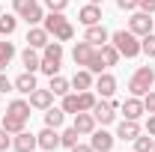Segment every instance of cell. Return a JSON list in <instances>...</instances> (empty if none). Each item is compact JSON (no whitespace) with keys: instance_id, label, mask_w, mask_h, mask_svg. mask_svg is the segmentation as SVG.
<instances>
[{"instance_id":"7c38bea8","label":"cell","mask_w":155,"mask_h":152,"mask_svg":"<svg viewBox=\"0 0 155 152\" xmlns=\"http://www.w3.org/2000/svg\"><path fill=\"white\" fill-rule=\"evenodd\" d=\"M48 42H51V33H48V30H45L42 24H33V27L27 30V45H30V48L42 51V48H45Z\"/></svg>"},{"instance_id":"2e32d148","label":"cell","mask_w":155,"mask_h":152,"mask_svg":"<svg viewBox=\"0 0 155 152\" xmlns=\"http://www.w3.org/2000/svg\"><path fill=\"white\" fill-rule=\"evenodd\" d=\"M93 84H96V75H93L90 69H78L75 75H72V90H78V93L93 90Z\"/></svg>"},{"instance_id":"603a6c76","label":"cell","mask_w":155,"mask_h":152,"mask_svg":"<svg viewBox=\"0 0 155 152\" xmlns=\"http://www.w3.org/2000/svg\"><path fill=\"white\" fill-rule=\"evenodd\" d=\"M66 21H69V18H66L63 12H48V15H45V21H42V27H45V30L54 36V33H57V30L66 24Z\"/></svg>"},{"instance_id":"7a4b0ae2","label":"cell","mask_w":155,"mask_h":152,"mask_svg":"<svg viewBox=\"0 0 155 152\" xmlns=\"http://www.w3.org/2000/svg\"><path fill=\"white\" fill-rule=\"evenodd\" d=\"M152 84H155V69L152 66H140V69H134V75L128 81V93L137 95V98H143V95L152 90Z\"/></svg>"},{"instance_id":"8fae6325","label":"cell","mask_w":155,"mask_h":152,"mask_svg":"<svg viewBox=\"0 0 155 152\" xmlns=\"http://www.w3.org/2000/svg\"><path fill=\"white\" fill-rule=\"evenodd\" d=\"M119 111L125 114V119H137V122H140V116L146 114V107H143V98H137V95H128V98L119 104Z\"/></svg>"},{"instance_id":"4dcf8cb0","label":"cell","mask_w":155,"mask_h":152,"mask_svg":"<svg viewBox=\"0 0 155 152\" xmlns=\"http://www.w3.org/2000/svg\"><path fill=\"white\" fill-rule=\"evenodd\" d=\"M134 152H152V143H155V137H149V134H137L134 140Z\"/></svg>"},{"instance_id":"30bf717a","label":"cell","mask_w":155,"mask_h":152,"mask_svg":"<svg viewBox=\"0 0 155 152\" xmlns=\"http://www.w3.org/2000/svg\"><path fill=\"white\" fill-rule=\"evenodd\" d=\"M93 54H96V45H90L87 39L78 42L75 48H72V60H75V66H81V69H87V63L93 60Z\"/></svg>"},{"instance_id":"b9f144b4","label":"cell","mask_w":155,"mask_h":152,"mask_svg":"<svg viewBox=\"0 0 155 152\" xmlns=\"http://www.w3.org/2000/svg\"><path fill=\"white\" fill-rule=\"evenodd\" d=\"M69 152H93V146H90V143H81V140H78V143H75V146H72Z\"/></svg>"},{"instance_id":"5bb4252c","label":"cell","mask_w":155,"mask_h":152,"mask_svg":"<svg viewBox=\"0 0 155 152\" xmlns=\"http://www.w3.org/2000/svg\"><path fill=\"white\" fill-rule=\"evenodd\" d=\"M84 39H87L90 45L101 48V45H107V42H110V33L104 30V24H93V27H87V30H84Z\"/></svg>"},{"instance_id":"44dd1931","label":"cell","mask_w":155,"mask_h":152,"mask_svg":"<svg viewBox=\"0 0 155 152\" xmlns=\"http://www.w3.org/2000/svg\"><path fill=\"white\" fill-rule=\"evenodd\" d=\"M0 125H3L9 134H18V131H24V128H27V119H21V116H12V114H3Z\"/></svg>"},{"instance_id":"60d3db41","label":"cell","mask_w":155,"mask_h":152,"mask_svg":"<svg viewBox=\"0 0 155 152\" xmlns=\"http://www.w3.org/2000/svg\"><path fill=\"white\" fill-rule=\"evenodd\" d=\"M137 3H140V0H116V6H119V9H125V12H134Z\"/></svg>"},{"instance_id":"83f0119b","label":"cell","mask_w":155,"mask_h":152,"mask_svg":"<svg viewBox=\"0 0 155 152\" xmlns=\"http://www.w3.org/2000/svg\"><path fill=\"white\" fill-rule=\"evenodd\" d=\"M78 137H81V134H78V128H75V125H69V128H63V131H60V146H66V149H72V146L78 143Z\"/></svg>"},{"instance_id":"484cf974","label":"cell","mask_w":155,"mask_h":152,"mask_svg":"<svg viewBox=\"0 0 155 152\" xmlns=\"http://www.w3.org/2000/svg\"><path fill=\"white\" fill-rule=\"evenodd\" d=\"M98 54H101V60H104V66H107V69H114L116 63H119V51H116L114 45H110V42H107V45H101V48H98Z\"/></svg>"},{"instance_id":"cb8c5ba5","label":"cell","mask_w":155,"mask_h":152,"mask_svg":"<svg viewBox=\"0 0 155 152\" xmlns=\"http://www.w3.org/2000/svg\"><path fill=\"white\" fill-rule=\"evenodd\" d=\"M6 114L21 116V119H30V101H24V98H12L9 107H6Z\"/></svg>"},{"instance_id":"d6986e66","label":"cell","mask_w":155,"mask_h":152,"mask_svg":"<svg viewBox=\"0 0 155 152\" xmlns=\"http://www.w3.org/2000/svg\"><path fill=\"white\" fill-rule=\"evenodd\" d=\"M42 60L45 63H57V66H63V42H48L45 48H42Z\"/></svg>"},{"instance_id":"ac0fdd59","label":"cell","mask_w":155,"mask_h":152,"mask_svg":"<svg viewBox=\"0 0 155 152\" xmlns=\"http://www.w3.org/2000/svg\"><path fill=\"white\" fill-rule=\"evenodd\" d=\"M137 134H143L137 119H122V122L116 125V137H119V140H134Z\"/></svg>"},{"instance_id":"f546056e","label":"cell","mask_w":155,"mask_h":152,"mask_svg":"<svg viewBox=\"0 0 155 152\" xmlns=\"http://www.w3.org/2000/svg\"><path fill=\"white\" fill-rule=\"evenodd\" d=\"M15 27H18V18L15 15H0V36H12L15 33Z\"/></svg>"},{"instance_id":"ee69618b","label":"cell","mask_w":155,"mask_h":152,"mask_svg":"<svg viewBox=\"0 0 155 152\" xmlns=\"http://www.w3.org/2000/svg\"><path fill=\"white\" fill-rule=\"evenodd\" d=\"M90 3H98V6H101V3H104V0H90Z\"/></svg>"},{"instance_id":"e0dca14e","label":"cell","mask_w":155,"mask_h":152,"mask_svg":"<svg viewBox=\"0 0 155 152\" xmlns=\"http://www.w3.org/2000/svg\"><path fill=\"white\" fill-rule=\"evenodd\" d=\"M51 104H54V93H51V90H33V93H30V107H36V111H48V107H51Z\"/></svg>"},{"instance_id":"f6af8a7d","label":"cell","mask_w":155,"mask_h":152,"mask_svg":"<svg viewBox=\"0 0 155 152\" xmlns=\"http://www.w3.org/2000/svg\"><path fill=\"white\" fill-rule=\"evenodd\" d=\"M0 15H3V6H0Z\"/></svg>"},{"instance_id":"74e56055","label":"cell","mask_w":155,"mask_h":152,"mask_svg":"<svg viewBox=\"0 0 155 152\" xmlns=\"http://www.w3.org/2000/svg\"><path fill=\"white\" fill-rule=\"evenodd\" d=\"M143 107H146V114H155V90H149L143 95Z\"/></svg>"},{"instance_id":"9a60e30c","label":"cell","mask_w":155,"mask_h":152,"mask_svg":"<svg viewBox=\"0 0 155 152\" xmlns=\"http://www.w3.org/2000/svg\"><path fill=\"white\" fill-rule=\"evenodd\" d=\"M21 66H24V72H33V75H36L39 66H42V54H39L36 48H30V45H27V48L21 51Z\"/></svg>"},{"instance_id":"ab89813d","label":"cell","mask_w":155,"mask_h":152,"mask_svg":"<svg viewBox=\"0 0 155 152\" xmlns=\"http://www.w3.org/2000/svg\"><path fill=\"white\" fill-rule=\"evenodd\" d=\"M9 90H15V84H12L9 78H6L3 72H0V95H3V93H9Z\"/></svg>"},{"instance_id":"277c9868","label":"cell","mask_w":155,"mask_h":152,"mask_svg":"<svg viewBox=\"0 0 155 152\" xmlns=\"http://www.w3.org/2000/svg\"><path fill=\"white\" fill-rule=\"evenodd\" d=\"M128 30L134 33V36H146V33H152V15H146V12H140V9H134L131 12V18H128Z\"/></svg>"},{"instance_id":"f35d334b","label":"cell","mask_w":155,"mask_h":152,"mask_svg":"<svg viewBox=\"0 0 155 152\" xmlns=\"http://www.w3.org/2000/svg\"><path fill=\"white\" fill-rule=\"evenodd\" d=\"M137 9H140V12H146V15H155V0H140V3H137Z\"/></svg>"},{"instance_id":"9c48e42d","label":"cell","mask_w":155,"mask_h":152,"mask_svg":"<svg viewBox=\"0 0 155 152\" xmlns=\"http://www.w3.org/2000/svg\"><path fill=\"white\" fill-rule=\"evenodd\" d=\"M12 149H15V152H36V149H39L36 134H30L27 128L18 131V134H12Z\"/></svg>"},{"instance_id":"d590c367","label":"cell","mask_w":155,"mask_h":152,"mask_svg":"<svg viewBox=\"0 0 155 152\" xmlns=\"http://www.w3.org/2000/svg\"><path fill=\"white\" fill-rule=\"evenodd\" d=\"M66 6H69V0H45L48 12H66Z\"/></svg>"},{"instance_id":"e575fe53","label":"cell","mask_w":155,"mask_h":152,"mask_svg":"<svg viewBox=\"0 0 155 152\" xmlns=\"http://www.w3.org/2000/svg\"><path fill=\"white\" fill-rule=\"evenodd\" d=\"M33 6H36V0H12V9H15V15H18V18H24Z\"/></svg>"},{"instance_id":"3957f363","label":"cell","mask_w":155,"mask_h":152,"mask_svg":"<svg viewBox=\"0 0 155 152\" xmlns=\"http://www.w3.org/2000/svg\"><path fill=\"white\" fill-rule=\"evenodd\" d=\"M116 111H119L116 98H98L96 107H93V116H96L98 125H110V122H116Z\"/></svg>"},{"instance_id":"52a82bcc","label":"cell","mask_w":155,"mask_h":152,"mask_svg":"<svg viewBox=\"0 0 155 152\" xmlns=\"http://www.w3.org/2000/svg\"><path fill=\"white\" fill-rule=\"evenodd\" d=\"M72 125L78 128V134H81V137H90V134L98 128V122H96V116H93V111H78Z\"/></svg>"},{"instance_id":"bcb514c9","label":"cell","mask_w":155,"mask_h":152,"mask_svg":"<svg viewBox=\"0 0 155 152\" xmlns=\"http://www.w3.org/2000/svg\"><path fill=\"white\" fill-rule=\"evenodd\" d=\"M152 152H155V143H152Z\"/></svg>"},{"instance_id":"6da1fadb","label":"cell","mask_w":155,"mask_h":152,"mask_svg":"<svg viewBox=\"0 0 155 152\" xmlns=\"http://www.w3.org/2000/svg\"><path fill=\"white\" fill-rule=\"evenodd\" d=\"M110 45L119 51V57H125V60H134L137 54H143L140 51V36H134L131 30H114L110 33Z\"/></svg>"},{"instance_id":"4fadbf2b","label":"cell","mask_w":155,"mask_h":152,"mask_svg":"<svg viewBox=\"0 0 155 152\" xmlns=\"http://www.w3.org/2000/svg\"><path fill=\"white\" fill-rule=\"evenodd\" d=\"M78 21H81L84 27L101 24V6H98V3H87V6H81V12H78Z\"/></svg>"},{"instance_id":"7bdbcfd3","label":"cell","mask_w":155,"mask_h":152,"mask_svg":"<svg viewBox=\"0 0 155 152\" xmlns=\"http://www.w3.org/2000/svg\"><path fill=\"white\" fill-rule=\"evenodd\" d=\"M146 134L155 137V114H149V119H146Z\"/></svg>"},{"instance_id":"5b68a950","label":"cell","mask_w":155,"mask_h":152,"mask_svg":"<svg viewBox=\"0 0 155 152\" xmlns=\"http://www.w3.org/2000/svg\"><path fill=\"white\" fill-rule=\"evenodd\" d=\"M114 143H116V137L110 131H104V125L90 134V146H93V152H110V149H114Z\"/></svg>"},{"instance_id":"ffe728a7","label":"cell","mask_w":155,"mask_h":152,"mask_svg":"<svg viewBox=\"0 0 155 152\" xmlns=\"http://www.w3.org/2000/svg\"><path fill=\"white\" fill-rule=\"evenodd\" d=\"M12 84H15V90H18V93L30 95L33 90H36V75H33V72H21V75L15 78Z\"/></svg>"},{"instance_id":"ba28073f","label":"cell","mask_w":155,"mask_h":152,"mask_svg":"<svg viewBox=\"0 0 155 152\" xmlns=\"http://www.w3.org/2000/svg\"><path fill=\"white\" fill-rule=\"evenodd\" d=\"M36 143H39V149H42V152H54V149H60V131L45 125V128L36 134Z\"/></svg>"},{"instance_id":"836d02e7","label":"cell","mask_w":155,"mask_h":152,"mask_svg":"<svg viewBox=\"0 0 155 152\" xmlns=\"http://www.w3.org/2000/svg\"><path fill=\"white\" fill-rule=\"evenodd\" d=\"M24 21H27V24H30V27H33V24H42V21H45V9H42V6H33V9H30V12H27V15H24Z\"/></svg>"},{"instance_id":"8d00e7d4","label":"cell","mask_w":155,"mask_h":152,"mask_svg":"<svg viewBox=\"0 0 155 152\" xmlns=\"http://www.w3.org/2000/svg\"><path fill=\"white\" fill-rule=\"evenodd\" d=\"M6 149H12V134L0 125V152H6Z\"/></svg>"},{"instance_id":"4316f807","label":"cell","mask_w":155,"mask_h":152,"mask_svg":"<svg viewBox=\"0 0 155 152\" xmlns=\"http://www.w3.org/2000/svg\"><path fill=\"white\" fill-rule=\"evenodd\" d=\"M96 101H98L96 90H84V93H78V107H81V111H93Z\"/></svg>"},{"instance_id":"1f68e13d","label":"cell","mask_w":155,"mask_h":152,"mask_svg":"<svg viewBox=\"0 0 155 152\" xmlns=\"http://www.w3.org/2000/svg\"><path fill=\"white\" fill-rule=\"evenodd\" d=\"M60 107H63L66 114L75 116L78 111H81V107H78V93H66V95H63V104H60Z\"/></svg>"},{"instance_id":"f1b7e54d","label":"cell","mask_w":155,"mask_h":152,"mask_svg":"<svg viewBox=\"0 0 155 152\" xmlns=\"http://www.w3.org/2000/svg\"><path fill=\"white\" fill-rule=\"evenodd\" d=\"M12 57H15V45L12 42H0V72L12 63Z\"/></svg>"},{"instance_id":"7402d4cb","label":"cell","mask_w":155,"mask_h":152,"mask_svg":"<svg viewBox=\"0 0 155 152\" xmlns=\"http://www.w3.org/2000/svg\"><path fill=\"white\" fill-rule=\"evenodd\" d=\"M48 90L63 98L66 93H72V81H69V78H63V75H54V78H51V84H48Z\"/></svg>"},{"instance_id":"8992f818","label":"cell","mask_w":155,"mask_h":152,"mask_svg":"<svg viewBox=\"0 0 155 152\" xmlns=\"http://www.w3.org/2000/svg\"><path fill=\"white\" fill-rule=\"evenodd\" d=\"M93 90H96L98 98H114V93H116V78L110 75V72H101V75H96Z\"/></svg>"},{"instance_id":"d6a6232c","label":"cell","mask_w":155,"mask_h":152,"mask_svg":"<svg viewBox=\"0 0 155 152\" xmlns=\"http://www.w3.org/2000/svg\"><path fill=\"white\" fill-rule=\"evenodd\" d=\"M140 51L149 60H155V33H146V36L140 39Z\"/></svg>"},{"instance_id":"d4e9b609","label":"cell","mask_w":155,"mask_h":152,"mask_svg":"<svg viewBox=\"0 0 155 152\" xmlns=\"http://www.w3.org/2000/svg\"><path fill=\"white\" fill-rule=\"evenodd\" d=\"M63 122H66V111L63 107H48L45 111V125L48 128H60Z\"/></svg>"}]
</instances>
